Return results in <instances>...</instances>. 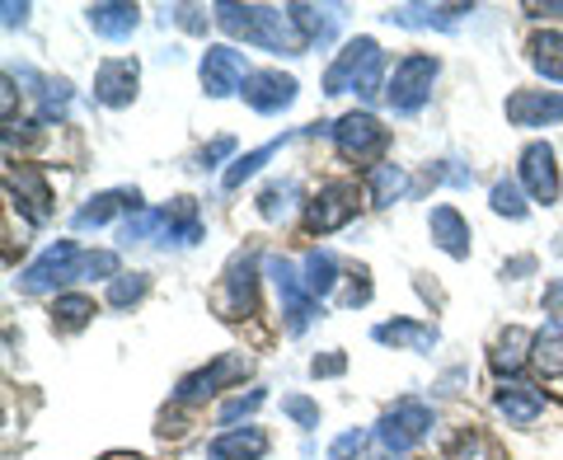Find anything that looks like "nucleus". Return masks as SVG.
<instances>
[{
  "label": "nucleus",
  "mask_w": 563,
  "mask_h": 460,
  "mask_svg": "<svg viewBox=\"0 0 563 460\" xmlns=\"http://www.w3.org/2000/svg\"><path fill=\"white\" fill-rule=\"evenodd\" d=\"M211 20L231 33V39L268 47V52H277V57H301V52H306V39H301V29H296L291 10H277V6H231V0H221V6H211Z\"/></svg>",
  "instance_id": "1"
},
{
  "label": "nucleus",
  "mask_w": 563,
  "mask_h": 460,
  "mask_svg": "<svg viewBox=\"0 0 563 460\" xmlns=\"http://www.w3.org/2000/svg\"><path fill=\"white\" fill-rule=\"evenodd\" d=\"M268 277H273L277 296H282V315H287V333L296 339V333H306V329H310L314 315H324V310H320V300H314V296L306 292L301 269H296L291 259L273 254V259H268Z\"/></svg>",
  "instance_id": "7"
},
{
  "label": "nucleus",
  "mask_w": 563,
  "mask_h": 460,
  "mask_svg": "<svg viewBox=\"0 0 563 460\" xmlns=\"http://www.w3.org/2000/svg\"><path fill=\"white\" fill-rule=\"evenodd\" d=\"M428 230H432V244L442 254L451 259H470V221L461 217L455 207H432V217H428Z\"/></svg>",
  "instance_id": "22"
},
{
  "label": "nucleus",
  "mask_w": 563,
  "mask_h": 460,
  "mask_svg": "<svg viewBox=\"0 0 563 460\" xmlns=\"http://www.w3.org/2000/svg\"><path fill=\"white\" fill-rule=\"evenodd\" d=\"M235 151V136H217L211 146L202 151V169H217V161H225V155Z\"/></svg>",
  "instance_id": "42"
},
{
  "label": "nucleus",
  "mask_w": 563,
  "mask_h": 460,
  "mask_svg": "<svg viewBox=\"0 0 563 460\" xmlns=\"http://www.w3.org/2000/svg\"><path fill=\"white\" fill-rule=\"evenodd\" d=\"M287 10H291L296 29H301L306 47H329L333 43V33H339V14L333 10H314V6H287Z\"/></svg>",
  "instance_id": "27"
},
{
  "label": "nucleus",
  "mask_w": 563,
  "mask_h": 460,
  "mask_svg": "<svg viewBox=\"0 0 563 460\" xmlns=\"http://www.w3.org/2000/svg\"><path fill=\"white\" fill-rule=\"evenodd\" d=\"M296 202H301V184L296 179H282V184H268L258 193V211H263V221H287Z\"/></svg>",
  "instance_id": "32"
},
{
  "label": "nucleus",
  "mask_w": 563,
  "mask_h": 460,
  "mask_svg": "<svg viewBox=\"0 0 563 460\" xmlns=\"http://www.w3.org/2000/svg\"><path fill=\"white\" fill-rule=\"evenodd\" d=\"M263 399H268V395H263V391H250V395H235V399H225V404H221V414H217V418L225 423V428H231V423H235V418H250V414L258 409V404H263Z\"/></svg>",
  "instance_id": "39"
},
{
  "label": "nucleus",
  "mask_w": 563,
  "mask_h": 460,
  "mask_svg": "<svg viewBox=\"0 0 563 460\" xmlns=\"http://www.w3.org/2000/svg\"><path fill=\"white\" fill-rule=\"evenodd\" d=\"M465 14H474L470 6H390L385 10V24H395V29H461Z\"/></svg>",
  "instance_id": "19"
},
{
  "label": "nucleus",
  "mask_w": 563,
  "mask_h": 460,
  "mask_svg": "<svg viewBox=\"0 0 563 460\" xmlns=\"http://www.w3.org/2000/svg\"><path fill=\"white\" fill-rule=\"evenodd\" d=\"M301 282H306V292L314 300H324L333 287H339V259H333L329 250H310L301 259Z\"/></svg>",
  "instance_id": "28"
},
{
  "label": "nucleus",
  "mask_w": 563,
  "mask_h": 460,
  "mask_svg": "<svg viewBox=\"0 0 563 460\" xmlns=\"http://www.w3.org/2000/svg\"><path fill=\"white\" fill-rule=\"evenodd\" d=\"M85 263H90V250H80L76 240H57L20 273V292H29V296L57 292V287H66V282L85 277Z\"/></svg>",
  "instance_id": "5"
},
{
  "label": "nucleus",
  "mask_w": 563,
  "mask_h": 460,
  "mask_svg": "<svg viewBox=\"0 0 563 460\" xmlns=\"http://www.w3.org/2000/svg\"><path fill=\"white\" fill-rule=\"evenodd\" d=\"M207 456L211 460H263L268 456V432L263 428H231V432L207 441Z\"/></svg>",
  "instance_id": "23"
},
{
  "label": "nucleus",
  "mask_w": 563,
  "mask_h": 460,
  "mask_svg": "<svg viewBox=\"0 0 563 460\" xmlns=\"http://www.w3.org/2000/svg\"><path fill=\"white\" fill-rule=\"evenodd\" d=\"M282 414L296 418L301 428H320V404L306 399V395H287V399H282Z\"/></svg>",
  "instance_id": "38"
},
{
  "label": "nucleus",
  "mask_w": 563,
  "mask_h": 460,
  "mask_svg": "<svg viewBox=\"0 0 563 460\" xmlns=\"http://www.w3.org/2000/svg\"><path fill=\"white\" fill-rule=\"evenodd\" d=\"M254 287H258V277H254V259L244 254V259H235V263H231V273H225V282H221V292H217V310L225 315V320H244V315H254V310H258Z\"/></svg>",
  "instance_id": "15"
},
{
  "label": "nucleus",
  "mask_w": 563,
  "mask_h": 460,
  "mask_svg": "<svg viewBox=\"0 0 563 460\" xmlns=\"http://www.w3.org/2000/svg\"><path fill=\"white\" fill-rule=\"evenodd\" d=\"M362 447H366V432L352 428V432H343V437L329 447V460H357V456H362Z\"/></svg>",
  "instance_id": "40"
},
{
  "label": "nucleus",
  "mask_w": 563,
  "mask_h": 460,
  "mask_svg": "<svg viewBox=\"0 0 563 460\" xmlns=\"http://www.w3.org/2000/svg\"><path fill=\"white\" fill-rule=\"evenodd\" d=\"M38 122H62L70 109V85L66 80H38Z\"/></svg>",
  "instance_id": "35"
},
{
  "label": "nucleus",
  "mask_w": 563,
  "mask_h": 460,
  "mask_svg": "<svg viewBox=\"0 0 563 460\" xmlns=\"http://www.w3.org/2000/svg\"><path fill=\"white\" fill-rule=\"evenodd\" d=\"M372 339L385 348H409V352H432L437 348V325L422 320H385L372 329Z\"/></svg>",
  "instance_id": "24"
},
{
  "label": "nucleus",
  "mask_w": 563,
  "mask_h": 460,
  "mask_svg": "<svg viewBox=\"0 0 563 460\" xmlns=\"http://www.w3.org/2000/svg\"><path fill=\"white\" fill-rule=\"evenodd\" d=\"M118 211H132V217H136V211H146V207H141V193H136V188H109V193H95V198L85 202V207L76 211V217H70V226H76V230H99V226H109V221L118 217Z\"/></svg>",
  "instance_id": "18"
},
{
  "label": "nucleus",
  "mask_w": 563,
  "mask_h": 460,
  "mask_svg": "<svg viewBox=\"0 0 563 460\" xmlns=\"http://www.w3.org/2000/svg\"><path fill=\"white\" fill-rule=\"evenodd\" d=\"M493 404H498V414L507 423L526 428V423H536L544 414V391H536V385H526V381H503L498 391H493Z\"/></svg>",
  "instance_id": "20"
},
{
  "label": "nucleus",
  "mask_w": 563,
  "mask_h": 460,
  "mask_svg": "<svg viewBox=\"0 0 563 460\" xmlns=\"http://www.w3.org/2000/svg\"><path fill=\"white\" fill-rule=\"evenodd\" d=\"M151 292V277L146 273H122V277H113L109 282V306L113 310H128V306H136L141 296Z\"/></svg>",
  "instance_id": "37"
},
{
  "label": "nucleus",
  "mask_w": 563,
  "mask_h": 460,
  "mask_svg": "<svg viewBox=\"0 0 563 460\" xmlns=\"http://www.w3.org/2000/svg\"><path fill=\"white\" fill-rule=\"evenodd\" d=\"M488 207L498 211V217H507V221H526V211H531L521 184H512V179H498V184L488 188Z\"/></svg>",
  "instance_id": "33"
},
{
  "label": "nucleus",
  "mask_w": 563,
  "mask_h": 460,
  "mask_svg": "<svg viewBox=\"0 0 563 460\" xmlns=\"http://www.w3.org/2000/svg\"><path fill=\"white\" fill-rule=\"evenodd\" d=\"M507 122H512V128H554V122H563V95L559 90H517L507 99Z\"/></svg>",
  "instance_id": "17"
},
{
  "label": "nucleus",
  "mask_w": 563,
  "mask_h": 460,
  "mask_svg": "<svg viewBox=\"0 0 563 460\" xmlns=\"http://www.w3.org/2000/svg\"><path fill=\"white\" fill-rule=\"evenodd\" d=\"M90 315H95V296H85V292H62L57 300H52V325H57L62 333L85 329Z\"/></svg>",
  "instance_id": "30"
},
{
  "label": "nucleus",
  "mask_w": 563,
  "mask_h": 460,
  "mask_svg": "<svg viewBox=\"0 0 563 460\" xmlns=\"http://www.w3.org/2000/svg\"><path fill=\"white\" fill-rule=\"evenodd\" d=\"M122 244H141V240H161V244H198L202 240V221H198V202L192 198H174L161 211H136L118 226Z\"/></svg>",
  "instance_id": "3"
},
{
  "label": "nucleus",
  "mask_w": 563,
  "mask_h": 460,
  "mask_svg": "<svg viewBox=\"0 0 563 460\" xmlns=\"http://www.w3.org/2000/svg\"><path fill=\"white\" fill-rule=\"evenodd\" d=\"M85 24H90L99 39L122 43V39H132V33H136L141 10H136V6H122V0H103V6H90V10H85Z\"/></svg>",
  "instance_id": "21"
},
{
  "label": "nucleus",
  "mask_w": 563,
  "mask_h": 460,
  "mask_svg": "<svg viewBox=\"0 0 563 460\" xmlns=\"http://www.w3.org/2000/svg\"><path fill=\"white\" fill-rule=\"evenodd\" d=\"M437 76H442V62H437L432 52H409V57H399L395 70H390V85H385V103H390L399 118H413L422 103L432 99Z\"/></svg>",
  "instance_id": "4"
},
{
  "label": "nucleus",
  "mask_w": 563,
  "mask_h": 460,
  "mask_svg": "<svg viewBox=\"0 0 563 460\" xmlns=\"http://www.w3.org/2000/svg\"><path fill=\"white\" fill-rule=\"evenodd\" d=\"M526 62H531L544 80L563 85V33H536V39L526 43Z\"/></svg>",
  "instance_id": "29"
},
{
  "label": "nucleus",
  "mask_w": 563,
  "mask_h": 460,
  "mask_svg": "<svg viewBox=\"0 0 563 460\" xmlns=\"http://www.w3.org/2000/svg\"><path fill=\"white\" fill-rule=\"evenodd\" d=\"M103 460H146V456H103Z\"/></svg>",
  "instance_id": "47"
},
{
  "label": "nucleus",
  "mask_w": 563,
  "mask_h": 460,
  "mask_svg": "<svg viewBox=\"0 0 563 460\" xmlns=\"http://www.w3.org/2000/svg\"><path fill=\"white\" fill-rule=\"evenodd\" d=\"M385 52L376 39H352L343 52H339V62H333L324 70V95H357V99H376L385 95Z\"/></svg>",
  "instance_id": "2"
},
{
  "label": "nucleus",
  "mask_w": 563,
  "mask_h": 460,
  "mask_svg": "<svg viewBox=\"0 0 563 460\" xmlns=\"http://www.w3.org/2000/svg\"><path fill=\"white\" fill-rule=\"evenodd\" d=\"M432 432V409L422 399H399L395 409H385L376 423V441L385 456H409L413 447H422Z\"/></svg>",
  "instance_id": "6"
},
{
  "label": "nucleus",
  "mask_w": 563,
  "mask_h": 460,
  "mask_svg": "<svg viewBox=\"0 0 563 460\" xmlns=\"http://www.w3.org/2000/svg\"><path fill=\"white\" fill-rule=\"evenodd\" d=\"M366 193H372L376 207H390L395 198L409 193V174H404L399 165H372V174H366Z\"/></svg>",
  "instance_id": "31"
},
{
  "label": "nucleus",
  "mask_w": 563,
  "mask_h": 460,
  "mask_svg": "<svg viewBox=\"0 0 563 460\" xmlns=\"http://www.w3.org/2000/svg\"><path fill=\"white\" fill-rule=\"evenodd\" d=\"M446 460H503V456L479 428H465V432H455V441L446 447Z\"/></svg>",
  "instance_id": "34"
},
{
  "label": "nucleus",
  "mask_w": 563,
  "mask_h": 460,
  "mask_svg": "<svg viewBox=\"0 0 563 460\" xmlns=\"http://www.w3.org/2000/svg\"><path fill=\"white\" fill-rule=\"evenodd\" d=\"M531 343H536V333H526V329H507L498 343H493V352H488V362H493V371H503L507 381L521 371V362L531 358Z\"/></svg>",
  "instance_id": "25"
},
{
  "label": "nucleus",
  "mask_w": 563,
  "mask_h": 460,
  "mask_svg": "<svg viewBox=\"0 0 563 460\" xmlns=\"http://www.w3.org/2000/svg\"><path fill=\"white\" fill-rule=\"evenodd\" d=\"M352 217H357V184H347V179L324 184V188L310 198V207H306V226L314 230V236L343 230Z\"/></svg>",
  "instance_id": "11"
},
{
  "label": "nucleus",
  "mask_w": 563,
  "mask_h": 460,
  "mask_svg": "<svg viewBox=\"0 0 563 460\" xmlns=\"http://www.w3.org/2000/svg\"><path fill=\"white\" fill-rule=\"evenodd\" d=\"M521 184L531 193V202H559V165H554V146L550 141H531V146L521 151Z\"/></svg>",
  "instance_id": "12"
},
{
  "label": "nucleus",
  "mask_w": 563,
  "mask_h": 460,
  "mask_svg": "<svg viewBox=\"0 0 563 460\" xmlns=\"http://www.w3.org/2000/svg\"><path fill=\"white\" fill-rule=\"evenodd\" d=\"M343 371H347L343 352H324V358L310 362V376H320V381H333V376H343Z\"/></svg>",
  "instance_id": "41"
},
{
  "label": "nucleus",
  "mask_w": 563,
  "mask_h": 460,
  "mask_svg": "<svg viewBox=\"0 0 563 460\" xmlns=\"http://www.w3.org/2000/svg\"><path fill=\"white\" fill-rule=\"evenodd\" d=\"M531 362L550 381H563V320H544V329L536 333V343H531Z\"/></svg>",
  "instance_id": "26"
},
{
  "label": "nucleus",
  "mask_w": 563,
  "mask_h": 460,
  "mask_svg": "<svg viewBox=\"0 0 563 460\" xmlns=\"http://www.w3.org/2000/svg\"><path fill=\"white\" fill-rule=\"evenodd\" d=\"M296 95H301V85H296V76H282V70H254V76L244 80V103L268 118L291 109Z\"/></svg>",
  "instance_id": "14"
},
{
  "label": "nucleus",
  "mask_w": 563,
  "mask_h": 460,
  "mask_svg": "<svg viewBox=\"0 0 563 460\" xmlns=\"http://www.w3.org/2000/svg\"><path fill=\"white\" fill-rule=\"evenodd\" d=\"M136 85H141V66L132 57H113L95 70V99L103 109H128L136 99Z\"/></svg>",
  "instance_id": "16"
},
{
  "label": "nucleus",
  "mask_w": 563,
  "mask_h": 460,
  "mask_svg": "<svg viewBox=\"0 0 563 460\" xmlns=\"http://www.w3.org/2000/svg\"><path fill=\"white\" fill-rule=\"evenodd\" d=\"M5 193L14 198V207H24V217L33 226H43L52 217V188H47V174L38 165H20L5 174Z\"/></svg>",
  "instance_id": "13"
},
{
  "label": "nucleus",
  "mask_w": 563,
  "mask_h": 460,
  "mask_svg": "<svg viewBox=\"0 0 563 460\" xmlns=\"http://www.w3.org/2000/svg\"><path fill=\"white\" fill-rule=\"evenodd\" d=\"M333 146H339L343 161L366 165V161H376V155L390 146V132L380 128L376 113H347V118L333 122Z\"/></svg>",
  "instance_id": "10"
},
{
  "label": "nucleus",
  "mask_w": 563,
  "mask_h": 460,
  "mask_svg": "<svg viewBox=\"0 0 563 460\" xmlns=\"http://www.w3.org/2000/svg\"><path fill=\"white\" fill-rule=\"evenodd\" d=\"M198 76H202V90H207L211 99H231V95H244V80H250L254 70H250V62H244L240 47L217 43V47L202 52Z\"/></svg>",
  "instance_id": "9"
},
{
  "label": "nucleus",
  "mask_w": 563,
  "mask_h": 460,
  "mask_svg": "<svg viewBox=\"0 0 563 460\" xmlns=\"http://www.w3.org/2000/svg\"><path fill=\"white\" fill-rule=\"evenodd\" d=\"M531 14H563V0H544V6H526Z\"/></svg>",
  "instance_id": "46"
},
{
  "label": "nucleus",
  "mask_w": 563,
  "mask_h": 460,
  "mask_svg": "<svg viewBox=\"0 0 563 460\" xmlns=\"http://www.w3.org/2000/svg\"><path fill=\"white\" fill-rule=\"evenodd\" d=\"M544 310H550L554 320H563V277H554L550 287H544Z\"/></svg>",
  "instance_id": "43"
},
{
  "label": "nucleus",
  "mask_w": 563,
  "mask_h": 460,
  "mask_svg": "<svg viewBox=\"0 0 563 460\" xmlns=\"http://www.w3.org/2000/svg\"><path fill=\"white\" fill-rule=\"evenodd\" d=\"M250 358L244 352H221L217 362H207V366H198L192 376H184L179 381V391H174V399L179 404H207L211 395H221L225 385H235V381H244L250 376Z\"/></svg>",
  "instance_id": "8"
},
{
  "label": "nucleus",
  "mask_w": 563,
  "mask_h": 460,
  "mask_svg": "<svg viewBox=\"0 0 563 460\" xmlns=\"http://www.w3.org/2000/svg\"><path fill=\"white\" fill-rule=\"evenodd\" d=\"M277 151H282V141H268V146H258V151H250V155H240V161L221 174V184H225V188H240L244 179H254V174H258L263 165H268Z\"/></svg>",
  "instance_id": "36"
},
{
  "label": "nucleus",
  "mask_w": 563,
  "mask_h": 460,
  "mask_svg": "<svg viewBox=\"0 0 563 460\" xmlns=\"http://www.w3.org/2000/svg\"><path fill=\"white\" fill-rule=\"evenodd\" d=\"M531 269H536V259L521 254V259H512V263H503V277H521V273H531Z\"/></svg>",
  "instance_id": "44"
},
{
  "label": "nucleus",
  "mask_w": 563,
  "mask_h": 460,
  "mask_svg": "<svg viewBox=\"0 0 563 460\" xmlns=\"http://www.w3.org/2000/svg\"><path fill=\"white\" fill-rule=\"evenodd\" d=\"M24 20H29V6H5V29H24Z\"/></svg>",
  "instance_id": "45"
}]
</instances>
